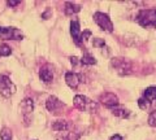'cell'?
I'll return each instance as SVG.
<instances>
[{
  "instance_id": "obj_4",
  "label": "cell",
  "mask_w": 156,
  "mask_h": 140,
  "mask_svg": "<svg viewBox=\"0 0 156 140\" xmlns=\"http://www.w3.org/2000/svg\"><path fill=\"white\" fill-rule=\"evenodd\" d=\"M94 21L103 31H107V32H112V31H113V23H112L108 14L101 13V12H96L94 14Z\"/></svg>"
},
{
  "instance_id": "obj_6",
  "label": "cell",
  "mask_w": 156,
  "mask_h": 140,
  "mask_svg": "<svg viewBox=\"0 0 156 140\" xmlns=\"http://www.w3.org/2000/svg\"><path fill=\"white\" fill-rule=\"evenodd\" d=\"M20 109L22 112V117H23V122L25 126H29L33 119V110H34V101L31 99H25L20 104Z\"/></svg>"
},
{
  "instance_id": "obj_11",
  "label": "cell",
  "mask_w": 156,
  "mask_h": 140,
  "mask_svg": "<svg viewBox=\"0 0 156 140\" xmlns=\"http://www.w3.org/2000/svg\"><path fill=\"white\" fill-rule=\"evenodd\" d=\"M65 82L66 84L70 87V88H77L78 84L81 83V78L80 75H78L77 73H73V71H68V73H65Z\"/></svg>"
},
{
  "instance_id": "obj_7",
  "label": "cell",
  "mask_w": 156,
  "mask_h": 140,
  "mask_svg": "<svg viewBox=\"0 0 156 140\" xmlns=\"http://www.w3.org/2000/svg\"><path fill=\"white\" fill-rule=\"evenodd\" d=\"M22 32L16 27H2L0 26V39L3 40H21Z\"/></svg>"
},
{
  "instance_id": "obj_15",
  "label": "cell",
  "mask_w": 156,
  "mask_h": 140,
  "mask_svg": "<svg viewBox=\"0 0 156 140\" xmlns=\"http://www.w3.org/2000/svg\"><path fill=\"white\" fill-rule=\"evenodd\" d=\"M64 11H65V14H68V16H73V14H76V13H78L81 11V7L77 5V4H74V3L66 2Z\"/></svg>"
},
{
  "instance_id": "obj_16",
  "label": "cell",
  "mask_w": 156,
  "mask_h": 140,
  "mask_svg": "<svg viewBox=\"0 0 156 140\" xmlns=\"http://www.w3.org/2000/svg\"><path fill=\"white\" fill-rule=\"evenodd\" d=\"M112 110V114L116 115V117H120V118H128L129 115H130V112L128 109H125V108H119V107H116L113 109H111Z\"/></svg>"
},
{
  "instance_id": "obj_23",
  "label": "cell",
  "mask_w": 156,
  "mask_h": 140,
  "mask_svg": "<svg viewBox=\"0 0 156 140\" xmlns=\"http://www.w3.org/2000/svg\"><path fill=\"white\" fill-rule=\"evenodd\" d=\"M7 4L9 7H17L21 4V2H14V0H11V2H7Z\"/></svg>"
},
{
  "instance_id": "obj_10",
  "label": "cell",
  "mask_w": 156,
  "mask_h": 140,
  "mask_svg": "<svg viewBox=\"0 0 156 140\" xmlns=\"http://www.w3.org/2000/svg\"><path fill=\"white\" fill-rule=\"evenodd\" d=\"M70 35L73 38V40L74 43L81 47L82 46V31H81V27H80V22L78 21H72L70 22Z\"/></svg>"
},
{
  "instance_id": "obj_21",
  "label": "cell",
  "mask_w": 156,
  "mask_h": 140,
  "mask_svg": "<svg viewBox=\"0 0 156 140\" xmlns=\"http://www.w3.org/2000/svg\"><path fill=\"white\" fill-rule=\"evenodd\" d=\"M138 105H139V108H140V109L147 110V109H150V107H151V103H148V101H147V100H144L143 97H140V99L138 100Z\"/></svg>"
},
{
  "instance_id": "obj_22",
  "label": "cell",
  "mask_w": 156,
  "mask_h": 140,
  "mask_svg": "<svg viewBox=\"0 0 156 140\" xmlns=\"http://www.w3.org/2000/svg\"><path fill=\"white\" fill-rule=\"evenodd\" d=\"M148 125L151 127H156V109L152 110L148 117Z\"/></svg>"
},
{
  "instance_id": "obj_1",
  "label": "cell",
  "mask_w": 156,
  "mask_h": 140,
  "mask_svg": "<svg viewBox=\"0 0 156 140\" xmlns=\"http://www.w3.org/2000/svg\"><path fill=\"white\" fill-rule=\"evenodd\" d=\"M73 105H74L76 109L81 110V112H86V113H94L98 109V104L95 101L86 97L83 95H77L73 99Z\"/></svg>"
},
{
  "instance_id": "obj_19",
  "label": "cell",
  "mask_w": 156,
  "mask_h": 140,
  "mask_svg": "<svg viewBox=\"0 0 156 140\" xmlns=\"http://www.w3.org/2000/svg\"><path fill=\"white\" fill-rule=\"evenodd\" d=\"M12 53V48L7 44H0V56L7 57Z\"/></svg>"
},
{
  "instance_id": "obj_12",
  "label": "cell",
  "mask_w": 156,
  "mask_h": 140,
  "mask_svg": "<svg viewBox=\"0 0 156 140\" xmlns=\"http://www.w3.org/2000/svg\"><path fill=\"white\" fill-rule=\"evenodd\" d=\"M39 77H41V79L46 84L51 83L53 80V73H52V69L50 67V65H46L42 67L41 71H39Z\"/></svg>"
},
{
  "instance_id": "obj_5",
  "label": "cell",
  "mask_w": 156,
  "mask_h": 140,
  "mask_svg": "<svg viewBox=\"0 0 156 140\" xmlns=\"http://www.w3.org/2000/svg\"><path fill=\"white\" fill-rule=\"evenodd\" d=\"M16 92V86L7 75H0V94L4 97H11Z\"/></svg>"
},
{
  "instance_id": "obj_14",
  "label": "cell",
  "mask_w": 156,
  "mask_h": 140,
  "mask_svg": "<svg viewBox=\"0 0 156 140\" xmlns=\"http://www.w3.org/2000/svg\"><path fill=\"white\" fill-rule=\"evenodd\" d=\"M143 99L147 100L148 103H151V104L155 103V101H156V87L155 86H151V87H148V88L144 90Z\"/></svg>"
},
{
  "instance_id": "obj_18",
  "label": "cell",
  "mask_w": 156,
  "mask_h": 140,
  "mask_svg": "<svg viewBox=\"0 0 156 140\" xmlns=\"http://www.w3.org/2000/svg\"><path fill=\"white\" fill-rule=\"evenodd\" d=\"M0 140H12V131L8 127H3L0 131Z\"/></svg>"
},
{
  "instance_id": "obj_8",
  "label": "cell",
  "mask_w": 156,
  "mask_h": 140,
  "mask_svg": "<svg viewBox=\"0 0 156 140\" xmlns=\"http://www.w3.org/2000/svg\"><path fill=\"white\" fill-rule=\"evenodd\" d=\"M46 108H47L48 112H51L52 114L58 115V114L62 113L65 105H64V103H62L61 100H58L56 96H50L48 100H47V103H46Z\"/></svg>"
},
{
  "instance_id": "obj_2",
  "label": "cell",
  "mask_w": 156,
  "mask_h": 140,
  "mask_svg": "<svg viewBox=\"0 0 156 140\" xmlns=\"http://www.w3.org/2000/svg\"><path fill=\"white\" fill-rule=\"evenodd\" d=\"M135 20L142 27H156V9H142Z\"/></svg>"
},
{
  "instance_id": "obj_9",
  "label": "cell",
  "mask_w": 156,
  "mask_h": 140,
  "mask_svg": "<svg viewBox=\"0 0 156 140\" xmlns=\"http://www.w3.org/2000/svg\"><path fill=\"white\" fill-rule=\"evenodd\" d=\"M99 101L104 105L105 108H109V109H113L116 107H119V104H120L119 97H117L113 92H104V94H101L100 97H99Z\"/></svg>"
},
{
  "instance_id": "obj_20",
  "label": "cell",
  "mask_w": 156,
  "mask_h": 140,
  "mask_svg": "<svg viewBox=\"0 0 156 140\" xmlns=\"http://www.w3.org/2000/svg\"><path fill=\"white\" fill-rule=\"evenodd\" d=\"M92 46H94L95 48H101V50H104L105 42H104V39H100V38H95V39L92 40Z\"/></svg>"
},
{
  "instance_id": "obj_24",
  "label": "cell",
  "mask_w": 156,
  "mask_h": 140,
  "mask_svg": "<svg viewBox=\"0 0 156 140\" xmlns=\"http://www.w3.org/2000/svg\"><path fill=\"white\" fill-rule=\"evenodd\" d=\"M70 62H72V65H73V66H77V65H78V62H80V60H78L77 57L72 56V57H70Z\"/></svg>"
},
{
  "instance_id": "obj_25",
  "label": "cell",
  "mask_w": 156,
  "mask_h": 140,
  "mask_svg": "<svg viewBox=\"0 0 156 140\" xmlns=\"http://www.w3.org/2000/svg\"><path fill=\"white\" fill-rule=\"evenodd\" d=\"M109 140H122V138H121L120 135H117V134H116V135H113V136H112Z\"/></svg>"
},
{
  "instance_id": "obj_13",
  "label": "cell",
  "mask_w": 156,
  "mask_h": 140,
  "mask_svg": "<svg viewBox=\"0 0 156 140\" xmlns=\"http://www.w3.org/2000/svg\"><path fill=\"white\" fill-rule=\"evenodd\" d=\"M70 128V125L68 121H64V119H58V121H55L52 123V130L53 131H57V132H65V131H69Z\"/></svg>"
},
{
  "instance_id": "obj_17",
  "label": "cell",
  "mask_w": 156,
  "mask_h": 140,
  "mask_svg": "<svg viewBox=\"0 0 156 140\" xmlns=\"http://www.w3.org/2000/svg\"><path fill=\"white\" fill-rule=\"evenodd\" d=\"M80 62L82 65H95L96 64V60L94 56H91L90 53H85L83 57L80 60Z\"/></svg>"
},
{
  "instance_id": "obj_3",
  "label": "cell",
  "mask_w": 156,
  "mask_h": 140,
  "mask_svg": "<svg viewBox=\"0 0 156 140\" xmlns=\"http://www.w3.org/2000/svg\"><path fill=\"white\" fill-rule=\"evenodd\" d=\"M111 67L119 75H129L131 74V62L122 57H116L111 60Z\"/></svg>"
}]
</instances>
